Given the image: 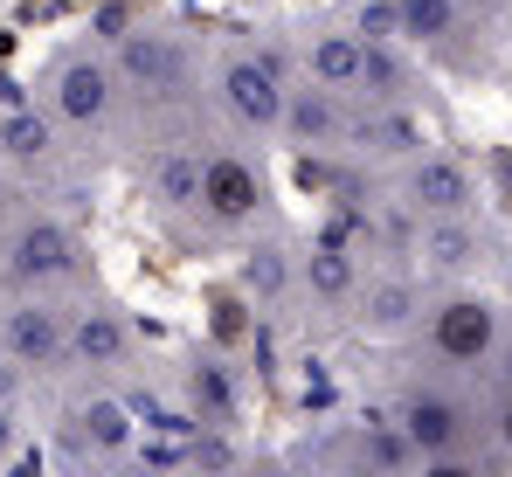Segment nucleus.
Here are the masks:
<instances>
[{
  "label": "nucleus",
  "mask_w": 512,
  "mask_h": 477,
  "mask_svg": "<svg viewBox=\"0 0 512 477\" xmlns=\"http://www.w3.org/2000/svg\"><path fill=\"white\" fill-rule=\"evenodd\" d=\"M381 408L416 443L423 471H499L492 429H485V381L436 367L423 353H402L395 381L381 388Z\"/></svg>",
  "instance_id": "7ed1b4c3"
},
{
  "label": "nucleus",
  "mask_w": 512,
  "mask_h": 477,
  "mask_svg": "<svg viewBox=\"0 0 512 477\" xmlns=\"http://www.w3.org/2000/svg\"><path fill=\"white\" fill-rule=\"evenodd\" d=\"M333 14H346L360 35H374V42H402V14H395V0H340Z\"/></svg>",
  "instance_id": "5701e85b"
},
{
  "label": "nucleus",
  "mask_w": 512,
  "mask_h": 477,
  "mask_svg": "<svg viewBox=\"0 0 512 477\" xmlns=\"http://www.w3.org/2000/svg\"><path fill=\"white\" fill-rule=\"evenodd\" d=\"M97 277V249H90L77 208H56V201H21L7 222H0V291H56V298H77Z\"/></svg>",
  "instance_id": "423d86ee"
},
{
  "label": "nucleus",
  "mask_w": 512,
  "mask_h": 477,
  "mask_svg": "<svg viewBox=\"0 0 512 477\" xmlns=\"http://www.w3.org/2000/svg\"><path fill=\"white\" fill-rule=\"evenodd\" d=\"M0 353L35 388H49L63 374V353H70V298H56V291H0Z\"/></svg>",
  "instance_id": "dca6fc26"
},
{
  "label": "nucleus",
  "mask_w": 512,
  "mask_h": 477,
  "mask_svg": "<svg viewBox=\"0 0 512 477\" xmlns=\"http://www.w3.org/2000/svg\"><path fill=\"white\" fill-rule=\"evenodd\" d=\"M229 7H263V0H229Z\"/></svg>",
  "instance_id": "a878e982"
},
{
  "label": "nucleus",
  "mask_w": 512,
  "mask_h": 477,
  "mask_svg": "<svg viewBox=\"0 0 512 477\" xmlns=\"http://www.w3.org/2000/svg\"><path fill=\"white\" fill-rule=\"evenodd\" d=\"M28 97L70 132V146L90 153L97 166L118 153H132L139 139V118H132V97L118 83V63L104 49V28H63L42 56H35V77H28Z\"/></svg>",
  "instance_id": "f03ea898"
},
{
  "label": "nucleus",
  "mask_w": 512,
  "mask_h": 477,
  "mask_svg": "<svg viewBox=\"0 0 512 477\" xmlns=\"http://www.w3.org/2000/svg\"><path fill=\"white\" fill-rule=\"evenodd\" d=\"M277 146L298 159H340L346 166V146H353V97L340 90H319V83H291V104H284V132H277Z\"/></svg>",
  "instance_id": "412c9836"
},
{
  "label": "nucleus",
  "mask_w": 512,
  "mask_h": 477,
  "mask_svg": "<svg viewBox=\"0 0 512 477\" xmlns=\"http://www.w3.org/2000/svg\"><path fill=\"white\" fill-rule=\"evenodd\" d=\"M512 339V312L499 291L485 284H429V305H423V325L402 353H423L436 367H457L471 381H485V367L499 360V346Z\"/></svg>",
  "instance_id": "1a4fd4ad"
},
{
  "label": "nucleus",
  "mask_w": 512,
  "mask_h": 477,
  "mask_svg": "<svg viewBox=\"0 0 512 477\" xmlns=\"http://www.w3.org/2000/svg\"><path fill=\"white\" fill-rule=\"evenodd\" d=\"M42 415H35V436H42V457L63 464V471H132V450H139V415L118 381H49L42 388Z\"/></svg>",
  "instance_id": "39448f33"
},
{
  "label": "nucleus",
  "mask_w": 512,
  "mask_h": 477,
  "mask_svg": "<svg viewBox=\"0 0 512 477\" xmlns=\"http://www.w3.org/2000/svg\"><path fill=\"white\" fill-rule=\"evenodd\" d=\"M35 395H42V388H35V381H28V374L0 353V401H35Z\"/></svg>",
  "instance_id": "b1692460"
},
{
  "label": "nucleus",
  "mask_w": 512,
  "mask_h": 477,
  "mask_svg": "<svg viewBox=\"0 0 512 477\" xmlns=\"http://www.w3.org/2000/svg\"><path fill=\"white\" fill-rule=\"evenodd\" d=\"M485 388H506V395H512V339L499 346V360L485 367Z\"/></svg>",
  "instance_id": "393cba45"
},
{
  "label": "nucleus",
  "mask_w": 512,
  "mask_h": 477,
  "mask_svg": "<svg viewBox=\"0 0 512 477\" xmlns=\"http://www.w3.org/2000/svg\"><path fill=\"white\" fill-rule=\"evenodd\" d=\"M291 42H263L243 28H215L208 35V118L250 146H277L284 132V104H291Z\"/></svg>",
  "instance_id": "20e7f679"
},
{
  "label": "nucleus",
  "mask_w": 512,
  "mask_h": 477,
  "mask_svg": "<svg viewBox=\"0 0 512 477\" xmlns=\"http://www.w3.org/2000/svg\"><path fill=\"white\" fill-rule=\"evenodd\" d=\"M35 450V401H0V471Z\"/></svg>",
  "instance_id": "4be33fe9"
},
{
  "label": "nucleus",
  "mask_w": 512,
  "mask_h": 477,
  "mask_svg": "<svg viewBox=\"0 0 512 477\" xmlns=\"http://www.w3.org/2000/svg\"><path fill=\"white\" fill-rule=\"evenodd\" d=\"M360 270H367V256L346 236H305L298 242V298H291V318H305V325H340L346 332Z\"/></svg>",
  "instance_id": "6ab92c4d"
},
{
  "label": "nucleus",
  "mask_w": 512,
  "mask_h": 477,
  "mask_svg": "<svg viewBox=\"0 0 512 477\" xmlns=\"http://www.w3.org/2000/svg\"><path fill=\"white\" fill-rule=\"evenodd\" d=\"M146 360H153V339H146V325H139V312L125 298H111L104 284H90V291L70 298V353H63V374H77V381H125Z\"/></svg>",
  "instance_id": "9b49d317"
},
{
  "label": "nucleus",
  "mask_w": 512,
  "mask_h": 477,
  "mask_svg": "<svg viewBox=\"0 0 512 477\" xmlns=\"http://www.w3.org/2000/svg\"><path fill=\"white\" fill-rule=\"evenodd\" d=\"M291 464H312V471H367V477H402V471H423L416 443L395 429L388 408H367V415H340L326 422L319 436L291 443L284 450Z\"/></svg>",
  "instance_id": "ddd939ff"
},
{
  "label": "nucleus",
  "mask_w": 512,
  "mask_h": 477,
  "mask_svg": "<svg viewBox=\"0 0 512 477\" xmlns=\"http://www.w3.org/2000/svg\"><path fill=\"white\" fill-rule=\"evenodd\" d=\"M423 305H429V277L409 256H367L360 291H353V312H346V332L367 339V346L402 353L416 339V325H423Z\"/></svg>",
  "instance_id": "4468645a"
},
{
  "label": "nucleus",
  "mask_w": 512,
  "mask_h": 477,
  "mask_svg": "<svg viewBox=\"0 0 512 477\" xmlns=\"http://www.w3.org/2000/svg\"><path fill=\"white\" fill-rule=\"evenodd\" d=\"M270 215H277L270 146H250V139L208 125V139H201V249H236Z\"/></svg>",
  "instance_id": "0eeeda50"
},
{
  "label": "nucleus",
  "mask_w": 512,
  "mask_h": 477,
  "mask_svg": "<svg viewBox=\"0 0 512 477\" xmlns=\"http://www.w3.org/2000/svg\"><path fill=\"white\" fill-rule=\"evenodd\" d=\"M97 28H104V49L118 63L125 97H132L139 139L146 132H180V125H208V28H194L180 14H160V7H118Z\"/></svg>",
  "instance_id": "f257e3e1"
},
{
  "label": "nucleus",
  "mask_w": 512,
  "mask_h": 477,
  "mask_svg": "<svg viewBox=\"0 0 512 477\" xmlns=\"http://www.w3.org/2000/svg\"><path fill=\"white\" fill-rule=\"evenodd\" d=\"M0 166L14 173V187L28 201H56V208H77L90 187H97V159L70 146V132L35 104H0Z\"/></svg>",
  "instance_id": "6e6552de"
},
{
  "label": "nucleus",
  "mask_w": 512,
  "mask_h": 477,
  "mask_svg": "<svg viewBox=\"0 0 512 477\" xmlns=\"http://www.w3.org/2000/svg\"><path fill=\"white\" fill-rule=\"evenodd\" d=\"M402 14V42L423 56L429 70H450V77H492L499 63V21L471 0H395Z\"/></svg>",
  "instance_id": "f8f14e48"
},
{
  "label": "nucleus",
  "mask_w": 512,
  "mask_h": 477,
  "mask_svg": "<svg viewBox=\"0 0 512 477\" xmlns=\"http://www.w3.org/2000/svg\"><path fill=\"white\" fill-rule=\"evenodd\" d=\"M402 256L429 284H485L499 263V236H492L485 208L478 215H423L402 229Z\"/></svg>",
  "instance_id": "2eb2a0df"
},
{
  "label": "nucleus",
  "mask_w": 512,
  "mask_h": 477,
  "mask_svg": "<svg viewBox=\"0 0 512 477\" xmlns=\"http://www.w3.org/2000/svg\"><path fill=\"white\" fill-rule=\"evenodd\" d=\"M167 381L194 429H250V374L222 346H187L167 360Z\"/></svg>",
  "instance_id": "f3484780"
},
{
  "label": "nucleus",
  "mask_w": 512,
  "mask_h": 477,
  "mask_svg": "<svg viewBox=\"0 0 512 477\" xmlns=\"http://www.w3.org/2000/svg\"><path fill=\"white\" fill-rule=\"evenodd\" d=\"M298 242L305 236H291L270 215V222H256L250 236L229 249L236 256V298L256 318H291V298H298Z\"/></svg>",
  "instance_id": "a211bd4d"
},
{
  "label": "nucleus",
  "mask_w": 512,
  "mask_h": 477,
  "mask_svg": "<svg viewBox=\"0 0 512 477\" xmlns=\"http://www.w3.org/2000/svg\"><path fill=\"white\" fill-rule=\"evenodd\" d=\"M374 194H381L402 222H423V215H478V208H485L478 166L457 153V146H443V139H423L416 153L381 166V173H374Z\"/></svg>",
  "instance_id": "9d476101"
},
{
  "label": "nucleus",
  "mask_w": 512,
  "mask_h": 477,
  "mask_svg": "<svg viewBox=\"0 0 512 477\" xmlns=\"http://www.w3.org/2000/svg\"><path fill=\"white\" fill-rule=\"evenodd\" d=\"M284 42H291V63H298L305 83L340 90V97L360 104V90H367V35H360L346 14H312V21H298Z\"/></svg>",
  "instance_id": "aec40b11"
},
{
  "label": "nucleus",
  "mask_w": 512,
  "mask_h": 477,
  "mask_svg": "<svg viewBox=\"0 0 512 477\" xmlns=\"http://www.w3.org/2000/svg\"><path fill=\"white\" fill-rule=\"evenodd\" d=\"M0 14H7V0H0Z\"/></svg>",
  "instance_id": "bb28decb"
}]
</instances>
